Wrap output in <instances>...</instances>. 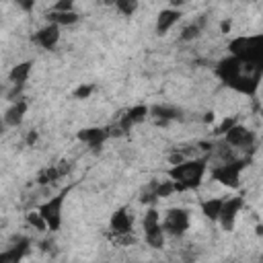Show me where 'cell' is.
Masks as SVG:
<instances>
[{
    "instance_id": "obj_31",
    "label": "cell",
    "mask_w": 263,
    "mask_h": 263,
    "mask_svg": "<svg viewBox=\"0 0 263 263\" xmlns=\"http://www.w3.org/2000/svg\"><path fill=\"white\" fill-rule=\"evenodd\" d=\"M205 121H208V123H210V121H214V113H212V111H210V113H205Z\"/></svg>"
},
{
    "instance_id": "obj_8",
    "label": "cell",
    "mask_w": 263,
    "mask_h": 263,
    "mask_svg": "<svg viewBox=\"0 0 263 263\" xmlns=\"http://www.w3.org/2000/svg\"><path fill=\"white\" fill-rule=\"evenodd\" d=\"M242 205H245V199L240 195H232V197L224 199V205H222V212H220V218H218L224 232L234 230V224H236V218H238Z\"/></svg>"
},
{
    "instance_id": "obj_28",
    "label": "cell",
    "mask_w": 263,
    "mask_h": 263,
    "mask_svg": "<svg viewBox=\"0 0 263 263\" xmlns=\"http://www.w3.org/2000/svg\"><path fill=\"white\" fill-rule=\"evenodd\" d=\"M37 138H39L37 132H29V134H27V146H33V144L37 142Z\"/></svg>"
},
{
    "instance_id": "obj_20",
    "label": "cell",
    "mask_w": 263,
    "mask_h": 263,
    "mask_svg": "<svg viewBox=\"0 0 263 263\" xmlns=\"http://www.w3.org/2000/svg\"><path fill=\"white\" fill-rule=\"evenodd\" d=\"M113 6L121 16H132L138 12L140 0H113Z\"/></svg>"
},
{
    "instance_id": "obj_14",
    "label": "cell",
    "mask_w": 263,
    "mask_h": 263,
    "mask_svg": "<svg viewBox=\"0 0 263 263\" xmlns=\"http://www.w3.org/2000/svg\"><path fill=\"white\" fill-rule=\"evenodd\" d=\"M29 247H31V240L27 236H18L12 247H8L6 251L0 253V263H16V261H21L27 255Z\"/></svg>"
},
{
    "instance_id": "obj_5",
    "label": "cell",
    "mask_w": 263,
    "mask_h": 263,
    "mask_svg": "<svg viewBox=\"0 0 263 263\" xmlns=\"http://www.w3.org/2000/svg\"><path fill=\"white\" fill-rule=\"evenodd\" d=\"M142 230H144V240H146L148 247H152V249H162L164 247L166 232L162 228V216L154 208H148V212L144 214Z\"/></svg>"
},
{
    "instance_id": "obj_27",
    "label": "cell",
    "mask_w": 263,
    "mask_h": 263,
    "mask_svg": "<svg viewBox=\"0 0 263 263\" xmlns=\"http://www.w3.org/2000/svg\"><path fill=\"white\" fill-rule=\"evenodd\" d=\"M23 12H31L33 10V6H35V0H12Z\"/></svg>"
},
{
    "instance_id": "obj_1",
    "label": "cell",
    "mask_w": 263,
    "mask_h": 263,
    "mask_svg": "<svg viewBox=\"0 0 263 263\" xmlns=\"http://www.w3.org/2000/svg\"><path fill=\"white\" fill-rule=\"evenodd\" d=\"M216 76L222 80L224 86L240 95H255L263 78V68L230 53L216 64Z\"/></svg>"
},
{
    "instance_id": "obj_26",
    "label": "cell",
    "mask_w": 263,
    "mask_h": 263,
    "mask_svg": "<svg viewBox=\"0 0 263 263\" xmlns=\"http://www.w3.org/2000/svg\"><path fill=\"white\" fill-rule=\"evenodd\" d=\"M51 10H74V0H58Z\"/></svg>"
},
{
    "instance_id": "obj_9",
    "label": "cell",
    "mask_w": 263,
    "mask_h": 263,
    "mask_svg": "<svg viewBox=\"0 0 263 263\" xmlns=\"http://www.w3.org/2000/svg\"><path fill=\"white\" fill-rule=\"evenodd\" d=\"M255 132L253 129H249L247 125H242V123H234L226 134H224V142L226 144H230L232 148H242V150H247V148H253L255 146Z\"/></svg>"
},
{
    "instance_id": "obj_32",
    "label": "cell",
    "mask_w": 263,
    "mask_h": 263,
    "mask_svg": "<svg viewBox=\"0 0 263 263\" xmlns=\"http://www.w3.org/2000/svg\"><path fill=\"white\" fill-rule=\"evenodd\" d=\"M257 236H263V224L257 226Z\"/></svg>"
},
{
    "instance_id": "obj_13",
    "label": "cell",
    "mask_w": 263,
    "mask_h": 263,
    "mask_svg": "<svg viewBox=\"0 0 263 263\" xmlns=\"http://www.w3.org/2000/svg\"><path fill=\"white\" fill-rule=\"evenodd\" d=\"M134 226V218L127 214V208H119L111 214L109 220V230L111 234H123V232H132Z\"/></svg>"
},
{
    "instance_id": "obj_16",
    "label": "cell",
    "mask_w": 263,
    "mask_h": 263,
    "mask_svg": "<svg viewBox=\"0 0 263 263\" xmlns=\"http://www.w3.org/2000/svg\"><path fill=\"white\" fill-rule=\"evenodd\" d=\"M31 68H33V62H29V60H27V62H21V64H16V66H12L10 72H8L10 84L16 86L18 90H23L25 82H27L29 76H31Z\"/></svg>"
},
{
    "instance_id": "obj_15",
    "label": "cell",
    "mask_w": 263,
    "mask_h": 263,
    "mask_svg": "<svg viewBox=\"0 0 263 263\" xmlns=\"http://www.w3.org/2000/svg\"><path fill=\"white\" fill-rule=\"evenodd\" d=\"M78 140L80 142H84V144H88L90 148H101L103 146V142L111 136L109 134V127H86V129H80L78 134Z\"/></svg>"
},
{
    "instance_id": "obj_2",
    "label": "cell",
    "mask_w": 263,
    "mask_h": 263,
    "mask_svg": "<svg viewBox=\"0 0 263 263\" xmlns=\"http://www.w3.org/2000/svg\"><path fill=\"white\" fill-rule=\"evenodd\" d=\"M208 162H210V156L205 154V156H199V158H185L183 162L173 164L166 171V177L175 181L177 193L197 189L201 185V179H203L205 171H208Z\"/></svg>"
},
{
    "instance_id": "obj_7",
    "label": "cell",
    "mask_w": 263,
    "mask_h": 263,
    "mask_svg": "<svg viewBox=\"0 0 263 263\" xmlns=\"http://www.w3.org/2000/svg\"><path fill=\"white\" fill-rule=\"evenodd\" d=\"M191 226L189 210L185 208H171L162 216V228L166 236H183Z\"/></svg>"
},
{
    "instance_id": "obj_11",
    "label": "cell",
    "mask_w": 263,
    "mask_h": 263,
    "mask_svg": "<svg viewBox=\"0 0 263 263\" xmlns=\"http://www.w3.org/2000/svg\"><path fill=\"white\" fill-rule=\"evenodd\" d=\"M27 111H29V101L23 99V97H18V99L12 101V105L6 109V113H4V125H8V127L21 125L23 119H25V115H27Z\"/></svg>"
},
{
    "instance_id": "obj_10",
    "label": "cell",
    "mask_w": 263,
    "mask_h": 263,
    "mask_svg": "<svg viewBox=\"0 0 263 263\" xmlns=\"http://www.w3.org/2000/svg\"><path fill=\"white\" fill-rule=\"evenodd\" d=\"M31 41H33L35 45H39L41 49H53V47L58 45V41H60V25L47 23L45 27H41L39 31L33 33Z\"/></svg>"
},
{
    "instance_id": "obj_24",
    "label": "cell",
    "mask_w": 263,
    "mask_h": 263,
    "mask_svg": "<svg viewBox=\"0 0 263 263\" xmlns=\"http://www.w3.org/2000/svg\"><path fill=\"white\" fill-rule=\"evenodd\" d=\"M95 86L92 84H80L76 90H74V99H88L92 95Z\"/></svg>"
},
{
    "instance_id": "obj_29",
    "label": "cell",
    "mask_w": 263,
    "mask_h": 263,
    "mask_svg": "<svg viewBox=\"0 0 263 263\" xmlns=\"http://www.w3.org/2000/svg\"><path fill=\"white\" fill-rule=\"evenodd\" d=\"M230 27H232V21H230V18H226V21L222 23V33H228V29H230Z\"/></svg>"
},
{
    "instance_id": "obj_18",
    "label": "cell",
    "mask_w": 263,
    "mask_h": 263,
    "mask_svg": "<svg viewBox=\"0 0 263 263\" xmlns=\"http://www.w3.org/2000/svg\"><path fill=\"white\" fill-rule=\"evenodd\" d=\"M224 199H226V197H208V199H201V201H199L201 214H203L208 220L218 222L220 212H222V205H224Z\"/></svg>"
},
{
    "instance_id": "obj_33",
    "label": "cell",
    "mask_w": 263,
    "mask_h": 263,
    "mask_svg": "<svg viewBox=\"0 0 263 263\" xmlns=\"http://www.w3.org/2000/svg\"><path fill=\"white\" fill-rule=\"evenodd\" d=\"M261 261H263V255H261Z\"/></svg>"
},
{
    "instance_id": "obj_22",
    "label": "cell",
    "mask_w": 263,
    "mask_h": 263,
    "mask_svg": "<svg viewBox=\"0 0 263 263\" xmlns=\"http://www.w3.org/2000/svg\"><path fill=\"white\" fill-rule=\"evenodd\" d=\"M173 193H177V187H175V181H156V195L158 199L162 197H171Z\"/></svg>"
},
{
    "instance_id": "obj_17",
    "label": "cell",
    "mask_w": 263,
    "mask_h": 263,
    "mask_svg": "<svg viewBox=\"0 0 263 263\" xmlns=\"http://www.w3.org/2000/svg\"><path fill=\"white\" fill-rule=\"evenodd\" d=\"M150 117H152L158 125H166L168 121L179 119L181 113H179V109H175V107H171V105H154V107H150Z\"/></svg>"
},
{
    "instance_id": "obj_3",
    "label": "cell",
    "mask_w": 263,
    "mask_h": 263,
    "mask_svg": "<svg viewBox=\"0 0 263 263\" xmlns=\"http://www.w3.org/2000/svg\"><path fill=\"white\" fill-rule=\"evenodd\" d=\"M228 49H230L232 55L263 68V33L234 37L228 43Z\"/></svg>"
},
{
    "instance_id": "obj_23",
    "label": "cell",
    "mask_w": 263,
    "mask_h": 263,
    "mask_svg": "<svg viewBox=\"0 0 263 263\" xmlns=\"http://www.w3.org/2000/svg\"><path fill=\"white\" fill-rule=\"evenodd\" d=\"M27 222L35 228V230H39V232H43V230H49L47 228V222L43 220V216L39 214V210H35V212H29L27 214Z\"/></svg>"
},
{
    "instance_id": "obj_21",
    "label": "cell",
    "mask_w": 263,
    "mask_h": 263,
    "mask_svg": "<svg viewBox=\"0 0 263 263\" xmlns=\"http://www.w3.org/2000/svg\"><path fill=\"white\" fill-rule=\"evenodd\" d=\"M199 33H201V23H197V21L189 23L181 29V41H193L199 37Z\"/></svg>"
},
{
    "instance_id": "obj_6",
    "label": "cell",
    "mask_w": 263,
    "mask_h": 263,
    "mask_svg": "<svg viewBox=\"0 0 263 263\" xmlns=\"http://www.w3.org/2000/svg\"><path fill=\"white\" fill-rule=\"evenodd\" d=\"M68 197V189H62L60 193H55L53 197H49L47 201H43L41 205H37L39 214L43 216V220L47 222V228L51 232L62 228V210H64V201Z\"/></svg>"
},
{
    "instance_id": "obj_19",
    "label": "cell",
    "mask_w": 263,
    "mask_h": 263,
    "mask_svg": "<svg viewBox=\"0 0 263 263\" xmlns=\"http://www.w3.org/2000/svg\"><path fill=\"white\" fill-rule=\"evenodd\" d=\"M47 23H55V25H60V27H68V25H74V23H78V12L76 10H49L47 12Z\"/></svg>"
},
{
    "instance_id": "obj_4",
    "label": "cell",
    "mask_w": 263,
    "mask_h": 263,
    "mask_svg": "<svg viewBox=\"0 0 263 263\" xmlns=\"http://www.w3.org/2000/svg\"><path fill=\"white\" fill-rule=\"evenodd\" d=\"M245 168H247L245 158H240V160L232 158V160H222L220 164H216L210 175H212V181H218L220 185H224L228 189H238Z\"/></svg>"
},
{
    "instance_id": "obj_12",
    "label": "cell",
    "mask_w": 263,
    "mask_h": 263,
    "mask_svg": "<svg viewBox=\"0 0 263 263\" xmlns=\"http://www.w3.org/2000/svg\"><path fill=\"white\" fill-rule=\"evenodd\" d=\"M181 16H183V12H181L177 6H171V8L160 10L158 16H156V33H158V35L168 33V31L181 21Z\"/></svg>"
},
{
    "instance_id": "obj_25",
    "label": "cell",
    "mask_w": 263,
    "mask_h": 263,
    "mask_svg": "<svg viewBox=\"0 0 263 263\" xmlns=\"http://www.w3.org/2000/svg\"><path fill=\"white\" fill-rule=\"evenodd\" d=\"M234 123H238L234 117H224V119H222V123L216 127V134H218V136H224V134H226Z\"/></svg>"
},
{
    "instance_id": "obj_30",
    "label": "cell",
    "mask_w": 263,
    "mask_h": 263,
    "mask_svg": "<svg viewBox=\"0 0 263 263\" xmlns=\"http://www.w3.org/2000/svg\"><path fill=\"white\" fill-rule=\"evenodd\" d=\"M185 2H191V0H171L173 6H181V4H185Z\"/></svg>"
}]
</instances>
